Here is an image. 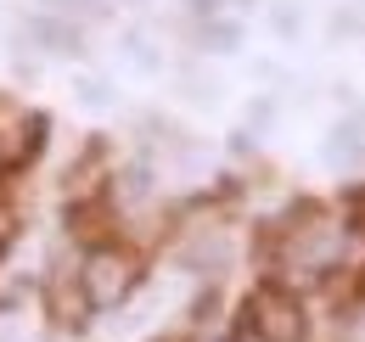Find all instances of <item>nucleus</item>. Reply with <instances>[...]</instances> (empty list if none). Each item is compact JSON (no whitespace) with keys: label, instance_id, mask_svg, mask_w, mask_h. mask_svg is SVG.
I'll list each match as a JSON object with an SVG mask.
<instances>
[{"label":"nucleus","instance_id":"1","mask_svg":"<svg viewBox=\"0 0 365 342\" xmlns=\"http://www.w3.org/2000/svg\"><path fill=\"white\" fill-rule=\"evenodd\" d=\"M242 331L253 342H309V314L304 298L281 281H259L242 298Z\"/></svg>","mask_w":365,"mask_h":342},{"label":"nucleus","instance_id":"3","mask_svg":"<svg viewBox=\"0 0 365 342\" xmlns=\"http://www.w3.org/2000/svg\"><path fill=\"white\" fill-rule=\"evenodd\" d=\"M197 40L208 45V51H236V40H242V28H236V23H220V11H214V17H202V28H197Z\"/></svg>","mask_w":365,"mask_h":342},{"label":"nucleus","instance_id":"2","mask_svg":"<svg viewBox=\"0 0 365 342\" xmlns=\"http://www.w3.org/2000/svg\"><path fill=\"white\" fill-rule=\"evenodd\" d=\"M140 281V258L130 247H118V242H96L91 253H85V269H79V292L91 309H113V303H124L135 292Z\"/></svg>","mask_w":365,"mask_h":342},{"label":"nucleus","instance_id":"4","mask_svg":"<svg viewBox=\"0 0 365 342\" xmlns=\"http://www.w3.org/2000/svg\"><path fill=\"white\" fill-rule=\"evenodd\" d=\"M46 6H51V11H62L68 23H73V17H101V11H107L101 0H46Z\"/></svg>","mask_w":365,"mask_h":342},{"label":"nucleus","instance_id":"6","mask_svg":"<svg viewBox=\"0 0 365 342\" xmlns=\"http://www.w3.org/2000/svg\"><path fill=\"white\" fill-rule=\"evenodd\" d=\"M230 6H253V0H230Z\"/></svg>","mask_w":365,"mask_h":342},{"label":"nucleus","instance_id":"5","mask_svg":"<svg viewBox=\"0 0 365 342\" xmlns=\"http://www.w3.org/2000/svg\"><path fill=\"white\" fill-rule=\"evenodd\" d=\"M185 6H191L197 17H214V11H220V0H185Z\"/></svg>","mask_w":365,"mask_h":342}]
</instances>
